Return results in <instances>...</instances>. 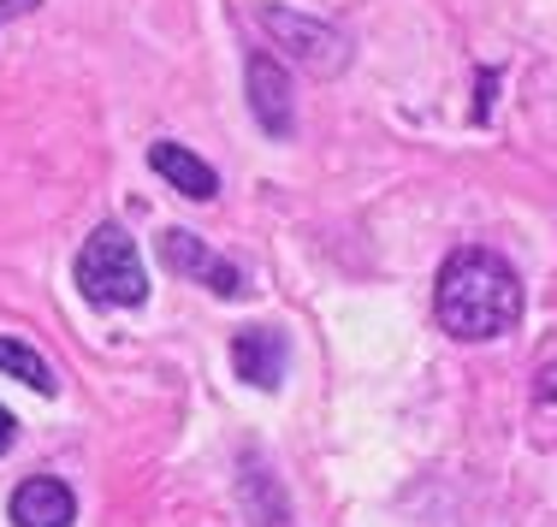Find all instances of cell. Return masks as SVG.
<instances>
[{
    "label": "cell",
    "instance_id": "cell-5",
    "mask_svg": "<svg viewBox=\"0 0 557 527\" xmlns=\"http://www.w3.org/2000/svg\"><path fill=\"white\" fill-rule=\"evenodd\" d=\"M232 367H237V379H249L256 391H273L278 379H285V338H278L273 326H244V332L232 338Z\"/></svg>",
    "mask_w": 557,
    "mask_h": 527
},
{
    "label": "cell",
    "instance_id": "cell-7",
    "mask_svg": "<svg viewBox=\"0 0 557 527\" xmlns=\"http://www.w3.org/2000/svg\"><path fill=\"white\" fill-rule=\"evenodd\" d=\"M249 108H256L268 137H290V84H285V72H278L273 54L249 60Z\"/></svg>",
    "mask_w": 557,
    "mask_h": 527
},
{
    "label": "cell",
    "instance_id": "cell-1",
    "mask_svg": "<svg viewBox=\"0 0 557 527\" xmlns=\"http://www.w3.org/2000/svg\"><path fill=\"white\" fill-rule=\"evenodd\" d=\"M522 321V279L493 249H457L440 267V326L450 338H498Z\"/></svg>",
    "mask_w": 557,
    "mask_h": 527
},
{
    "label": "cell",
    "instance_id": "cell-2",
    "mask_svg": "<svg viewBox=\"0 0 557 527\" xmlns=\"http://www.w3.org/2000/svg\"><path fill=\"white\" fill-rule=\"evenodd\" d=\"M77 285H84V297L101 302V309H137V302L149 297V273H143V261H137V243L119 226H101L84 243V255H77Z\"/></svg>",
    "mask_w": 557,
    "mask_h": 527
},
{
    "label": "cell",
    "instance_id": "cell-4",
    "mask_svg": "<svg viewBox=\"0 0 557 527\" xmlns=\"http://www.w3.org/2000/svg\"><path fill=\"white\" fill-rule=\"evenodd\" d=\"M161 261H166L172 273H184V279L208 285L214 297H237V291H244V273H237L232 261H220L196 231H166L161 237Z\"/></svg>",
    "mask_w": 557,
    "mask_h": 527
},
{
    "label": "cell",
    "instance_id": "cell-11",
    "mask_svg": "<svg viewBox=\"0 0 557 527\" xmlns=\"http://www.w3.org/2000/svg\"><path fill=\"white\" fill-rule=\"evenodd\" d=\"M534 398H540V410H546L557 421V362L552 367H540V386H534Z\"/></svg>",
    "mask_w": 557,
    "mask_h": 527
},
{
    "label": "cell",
    "instance_id": "cell-6",
    "mask_svg": "<svg viewBox=\"0 0 557 527\" xmlns=\"http://www.w3.org/2000/svg\"><path fill=\"white\" fill-rule=\"evenodd\" d=\"M72 516H77V498L65 480L36 474V480H24L18 492H12V522L18 527H65Z\"/></svg>",
    "mask_w": 557,
    "mask_h": 527
},
{
    "label": "cell",
    "instance_id": "cell-3",
    "mask_svg": "<svg viewBox=\"0 0 557 527\" xmlns=\"http://www.w3.org/2000/svg\"><path fill=\"white\" fill-rule=\"evenodd\" d=\"M261 30L273 36L285 54H297L309 72H338L344 60H350V42H344L338 30H326V24L302 18V12H285V7H268L261 12Z\"/></svg>",
    "mask_w": 557,
    "mask_h": 527
},
{
    "label": "cell",
    "instance_id": "cell-12",
    "mask_svg": "<svg viewBox=\"0 0 557 527\" xmlns=\"http://www.w3.org/2000/svg\"><path fill=\"white\" fill-rule=\"evenodd\" d=\"M7 444H12V415L0 410V451H7Z\"/></svg>",
    "mask_w": 557,
    "mask_h": 527
},
{
    "label": "cell",
    "instance_id": "cell-10",
    "mask_svg": "<svg viewBox=\"0 0 557 527\" xmlns=\"http://www.w3.org/2000/svg\"><path fill=\"white\" fill-rule=\"evenodd\" d=\"M0 374H12V379H24L30 391H54V367L42 362L30 344H18V338H0Z\"/></svg>",
    "mask_w": 557,
    "mask_h": 527
},
{
    "label": "cell",
    "instance_id": "cell-9",
    "mask_svg": "<svg viewBox=\"0 0 557 527\" xmlns=\"http://www.w3.org/2000/svg\"><path fill=\"white\" fill-rule=\"evenodd\" d=\"M149 166H154V173H161V178L172 184V190H184V196H190V202H208V196L220 190L214 166H208V161H196V154H190V149H178V142H154V149H149Z\"/></svg>",
    "mask_w": 557,
    "mask_h": 527
},
{
    "label": "cell",
    "instance_id": "cell-8",
    "mask_svg": "<svg viewBox=\"0 0 557 527\" xmlns=\"http://www.w3.org/2000/svg\"><path fill=\"white\" fill-rule=\"evenodd\" d=\"M237 492H244V516L249 527H290V504L278 492V480L261 468V456H244V474H237Z\"/></svg>",
    "mask_w": 557,
    "mask_h": 527
}]
</instances>
